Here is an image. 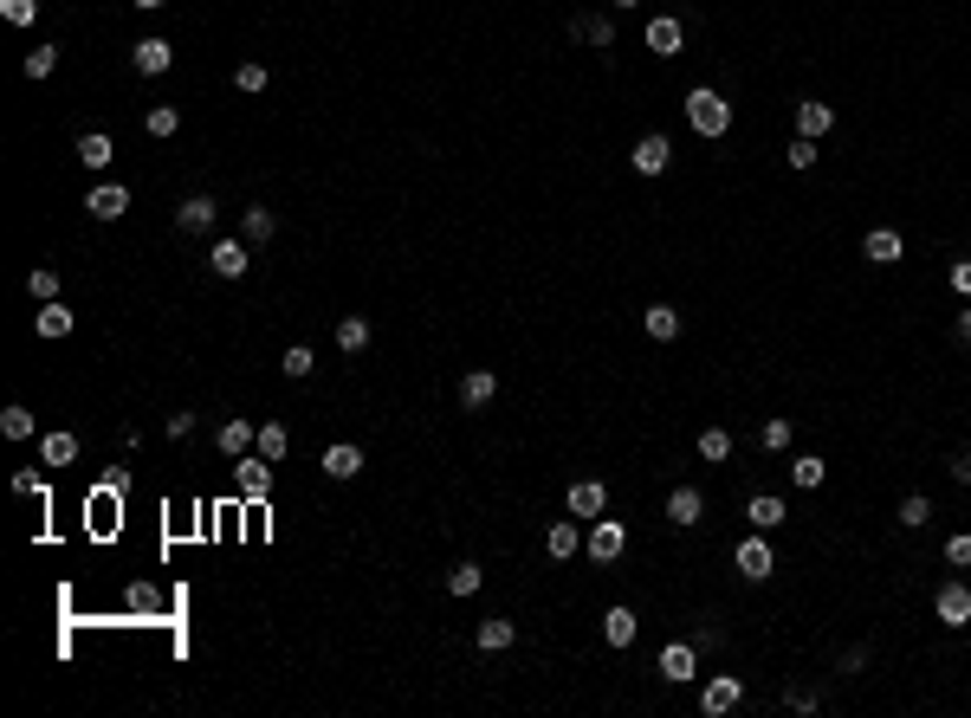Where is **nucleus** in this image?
<instances>
[{"label": "nucleus", "mask_w": 971, "mask_h": 718, "mask_svg": "<svg viewBox=\"0 0 971 718\" xmlns=\"http://www.w3.org/2000/svg\"><path fill=\"white\" fill-rule=\"evenodd\" d=\"M687 123H693V136H706V143H719V136L732 130V104L719 98L713 85H700V91H687Z\"/></svg>", "instance_id": "f257e3e1"}, {"label": "nucleus", "mask_w": 971, "mask_h": 718, "mask_svg": "<svg viewBox=\"0 0 971 718\" xmlns=\"http://www.w3.org/2000/svg\"><path fill=\"white\" fill-rule=\"evenodd\" d=\"M234 486H240L246 505H259V499L272 492V460H259V453H240V460H234Z\"/></svg>", "instance_id": "f03ea898"}, {"label": "nucleus", "mask_w": 971, "mask_h": 718, "mask_svg": "<svg viewBox=\"0 0 971 718\" xmlns=\"http://www.w3.org/2000/svg\"><path fill=\"white\" fill-rule=\"evenodd\" d=\"M738 699H745V680H738V673H713V680L700 686V712H706V718L738 712Z\"/></svg>", "instance_id": "7ed1b4c3"}, {"label": "nucleus", "mask_w": 971, "mask_h": 718, "mask_svg": "<svg viewBox=\"0 0 971 718\" xmlns=\"http://www.w3.org/2000/svg\"><path fill=\"white\" fill-rule=\"evenodd\" d=\"M933 615L946 621V628H971V583H939V596H933Z\"/></svg>", "instance_id": "20e7f679"}, {"label": "nucleus", "mask_w": 971, "mask_h": 718, "mask_svg": "<svg viewBox=\"0 0 971 718\" xmlns=\"http://www.w3.org/2000/svg\"><path fill=\"white\" fill-rule=\"evenodd\" d=\"M628 162H635V175H667V162H674V143H667L661 130H648L635 149H628Z\"/></svg>", "instance_id": "39448f33"}, {"label": "nucleus", "mask_w": 971, "mask_h": 718, "mask_svg": "<svg viewBox=\"0 0 971 718\" xmlns=\"http://www.w3.org/2000/svg\"><path fill=\"white\" fill-rule=\"evenodd\" d=\"M700 518H706V492L700 486H674V492H667V524H674V531H693Z\"/></svg>", "instance_id": "423d86ee"}, {"label": "nucleus", "mask_w": 971, "mask_h": 718, "mask_svg": "<svg viewBox=\"0 0 971 718\" xmlns=\"http://www.w3.org/2000/svg\"><path fill=\"white\" fill-rule=\"evenodd\" d=\"M583 550H590V563H615V557L628 550V531H622L615 518H596V531L583 537Z\"/></svg>", "instance_id": "0eeeda50"}, {"label": "nucleus", "mask_w": 971, "mask_h": 718, "mask_svg": "<svg viewBox=\"0 0 971 718\" xmlns=\"http://www.w3.org/2000/svg\"><path fill=\"white\" fill-rule=\"evenodd\" d=\"M85 214L91 220H123V214H130V188H123V182H98L85 195Z\"/></svg>", "instance_id": "6e6552de"}, {"label": "nucleus", "mask_w": 971, "mask_h": 718, "mask_svg": "<svg viewBox=\"0 0 971 718\" xmlns=\"http://www.w3.org/2000/svg\"><path fill=\"white\" fill-rule=\"evenodd\" d=\"M570 39H583V46H596V52H615V20L609 13H577V20H570Z\"/></svg>", "instance_id": "1a4fd4ad"}, {"label": "nucleus", "mask_w": 971, "mask_h": 718, "mask_svg": "<svg viewBox=\"0 0 971 718\" xmlns=\"http://www.w3.org/2000/svg\"><path fill=\"white\" fill-rule=\"evenodd\" d=\"M214 220H221L214 195H188L182 207H175V227H182V233H214Z\"/></svg>", "instance_id": "9d476101"}, {"label": "nucleus", "mask_w": 971, "mask_h": 718, "mask_svg": "<svg viewBox=\"0 0 971 718\" xmlns=\"http://www.w3.org/2000/svg\"><path fill=\"white\" fill-rule=\"evenodd\" d=\"M130 65H136L143 78H156V72H169V65H175V46H169V39H156V33H149V39H136Z\"/></svg>", "instance_id": "9b49d317"}, {"label": "nucleus", "mask_w": 971, "mask_h": 718, "mask_svg": "<svg viewBox=\"0 0 971 718\" xmlns=\"http://www.w3.org/2000/svg\"><path fill=\"white\" fill-rule=\"evenodd\" d=\"M771 570H777V557H771V544H764V531H758V537H745V544H738V576L764 583Z\"/></svg>", "instance_id": "f8f14e48"}, {"label": "nucleus", "mask_w": 971, "mask_h": 718, "mask_svg": "<svg viewBox=\"0 0 971 718\" xmlns=\"http://www.w3.org/2000/svg\"><path fill=\"white\" fill-rule=\"evenodd\" d=\"M693 673H700V654H693L687 641H674V647H661V680L667 686H687Z\"/></svg>", "instance_id": "ddd939ff"}, {"label": "nucleus", "mask_w": 971, "mask_h": 718, "mask_svg": "<svg viewBox=\"0 0 971 718\" xmlns=\"http://www.w3.org/2000/svg\"><path fill=\"white\" fill-rule=\"evenodd\" d=\"M214 447H221L227 460H240V453H253V447H259V427H253V421H240V414H234V421H221V434H214Z\"/></svg>", "instance_id": "4468645a"}, {"label": "nucleus", "mask_w": 971, "mask_h": 718, "mask_svg": "<svg viewBox=\"0 0 971 718\" xmlns=\"http://www.w3.org/2000/svg\"><path fill=\"white\" fill-rule=\"evenodd\" d=\"M78 162H85V169H111L117 162V143H111V130H85L78 136V149H72Z\"/></svg>", "instance_id": "2eb2a0df"}, {"label": "nucleus", "mask_w": 971, "mask_h": 718, "mask_svg": "<svg viewBox=\"0 0 971 718\" xmlns=\"http://www.w3.org/2000/svg\"><path fill=\"white\" fill-rule=\"evenodd\" d=\"M577 550H583V531H577L570 518H557L551 531H544V557H551V563H570Z\"/></svg>", "instance_id": "dca6fc26"}, {"label": "nucleus", "mask_w": 971, "mask_h": 718, "mask_svg": "<svg viewBox=\"0 0 971 718\" xmlns=\"http://www.w3.org/2000/svg\"><path fill=\"white\" fill-rule=\"evenodd\" d=\"M603 512H609V486L577 479V486H570V518H603Z\"/></svg>", "instance_id": "f3484780"}, {"label": "nucleus", "mask_w": 971, "mask_h": 718, "mask_svg": "<svg viewBox=\"0 0 971 718\" xmlns=\"http://www.w3.org/2000/svg\"><path fill=\"white\" fill-rule=\"evenodd\" d=\"M745 518H751V531H777L790 512H784V499H777V492H751V499H745Z\"/></svg>", "instance_id": "a211bd4d"}, {"label": "nucleus", "mask_w": 971, "mask_h": 718, "mask_svg": "<svg viewBox=\"0 0 971 718\" xmlns=\"http://www.w3.org/2000/svg\"><path fill=\"white\" fill-rule=\"evenodd\" d=\"M829 130H836V104L803 98V104H797V136H810V143H816V136H829Z\"/></svg>", "instance_id": "6ab92c4d"}, {"label": "nucleus", "mask_w": 971, "mask_h": 718, "mask_svg": "<svg viewBox=\"0 0 971 718\" xmlns=\"http://www.w3.org/2000/svg\"><path fill=\"white\" fill-rule=\"evenodd\" d=\"M861 253H868V266H894V259L907 253V246H900V233H894V227H868Z\"/></svg>", "instance_id": "aec40b11"}, {"label": "nucleus", "mask_w": 971, "mask_h": 718, "mask_svg": "<svg viewBox=\"0 0 971 718\" xmlns=\"http://www.w3.org/2000/svg\"><path fill=\"white\" fill-rule=\"evenodd\" d=\"M272 233H279V214H272V207H246L240 214V240L246 246H272Z\"/></svg>", "instance_id": "412c9836"}, {"label": "nucleus", "mask_w": 971, "mask_h": 718, "mask_svg": "<svg viewBox=\"0 0 971 718\" xmlns=\"http://www.w3.org/2000/svg\"><path fill=\"white\" fill-rule=\"evenodd\" d=\"M72 324H78V317H72V305H59V298L33 311V330H39V337H52V343H59V337H72Z\"/></svg>", "instance_id": "4be33fe9"}, {"label": "nucleus", "mask_w": 971, "mask_h": 718, "mask_svg": "<svg viewBox=\"0 0 971 718\" xmlns=\"http://www.w3.org/2000/svg\"><path fill=\"white\" fill-rule=\"evenodd\" d=\"M492 395H499V376H492V369H467V376H460V408H486Z\"/></svg>", "instance_id": "5701e85b"}, {"label": "nucleus", "mask_w": 971, "mask_h": 718, "mask_svg": "<svg viewBox=\"0 0 971 718\" xmlns=\"http://www.w3.org/2000/svg\"><path fill=\"white\" fill-rule=\"evenodd\" d=\"M473 641H480L486 654H505V647L518 641V621H505V615H486L480 628H473Z\"/></svg>", "instance_id": "b1692460"}, {"label": "nucleus", "mask_w": 971, "mask_h": 718, "mask_svg": "<svg viewBox=\"0 0 971 718\" xmlns=\"http://www.w3.org/2000/svg\"><path fill=\"white\" fill-rule=\"evenodd\" d=\"M208 266L221 272V279H246V240H214Z\"/></svg>", "instance_id": "393cba45"}, {"label": "nucleus", "mask_w": 971, "mask_h": 718, "mask_svg": "<svg viewBox=\"0 0 971 718\" xmlns=\"http://www.w3.org/2000/svg\"><path fill=\"white\" fill-rule=\"evenodd\" d=\"M39 460H46V466H72L78 460V434H72V427H52V434L39 440Z\"/></svg>", "instance_id": "a878e982"}, {"label": "nucleus", "mask_w": 971, "mask_h": 718, "mask_svg": "<svg viewBox=\"0 0 971 718\" xmlns=\"http://www.w3.org/2000/svg\"><path fill=\"white\" fill-rule=\"evenodd\" d=\"M324 473H331V479H357L363 473V447H357V440H337V447L324 453Z\"/></svg>", "instance_id": "bb28decb"}, {"label": "nucleus", "mask_w": 971, "mask_h": 718, "mask_svg": "<svg viewBox=\"0 0 971 718\" xmlns=\"http://www.w3.org/2000/svg\"><path fill=\"white\" fill-rule=\"evenodd\" d=\"M603 634H609V647H628V641L641 634V615L628 609V602H615V609L603 615Z\"/></svg>", "instance_id": "cd10ccee"}, {"label": "nucleus", "mask_w": 971, "mask_h": 718, "mask_svg": "<svg viewBox=\"0 0 971 718\" xmlns=\"http://www.w3.org/2000/svg\"><path fill=\"white\" fill-rule=\"evenodd\" d=\"M680 39H687V33H680V20H674V13H661V20H648V52H661V59H674V52H680Z\"/></svg>", "instance_id": "c85d7f7f"}, {"label": "nucleus", "mask_w": 971, "mask_h": 718, "mask_svg": "<svg viewBox=\"0 0 971 718\" xmlns=\"http://www.w3.org/2000/svg\"><path fill=\"white\" fill-rule=\"evenodd\" d=\"M641 330H648L654 343H674L680 337V311L674 305H648V311H641Z\"/></svg>", "instance_id": "c756f323"}, {"label": "nucleus", "mask_w": 971, "mask_h": 718, "mask_svg": "<svg viewBox=\"0 0 971 718\" xmlns=\"http://www.w3.org/2000/svg\"><path fill=\"white\" fill-rule=\"evenodd\" d=\"M369 343H376V330H369V317H344V324H337V350H344V356H363Z\"/></svg>", "instance_id": "7c9ffc66"}, {"label": "nucleus", "mask_w": 971, "mask_h": 718, "mask_svg": "<svg viewBox=\"0 0 971 718\" xmlns=\"http://www.w3.org/2000/svg\"><path fill=\"white\" fill-rule=\"evenodd\" d=\"M823 479H829V466L816 460V453H797V460H790V486H797V492H816Z\"/></svg>", "instance_id": "2f4dec72"}, {"label": "nucleus", "mask_w": 971, "mask_h": 718, "mask_svg": "<svg viewBox=\"0 0 971 718\" xmlns=\"http://www.w3.org/2000/svg\"><path fill=\"white\" fill-rule=\"evenodd\" d=\"M143 130H149V136H156V143H169V136H175V130H182V110H175V104H149V117H143Z\"/></svg>", "instance_id": "473e14b6"}, {"label": "nucleus", "mask_w": 971, "mask_h": 718, "mask_svg": "<svg viewBox=\"0 0 971 718\" xmlns=\"http://www.w3.org/2000/svg\"><path fill=\"white\" fill-rule=\"evenodd\" d=\"M900 524H907V531H926V524H933V499H926V492H907V499H900V512H894Z\"/></svg>", "instance_id": "72a5a7b5"}, {"label": "nucleus", "mask_w": 971, "mask_h": 718, "mask_svg": "<svg viewBox=\"0 0 971 718\" xmlns=\"http://www.w3.org/2000/svg\"><path fill=\"white\" fill-rule=\"evenodd\" d=\"M285 447H292V434H285L279 421H266V427H259V447H253L259 460H272V466H279V460H285Z\"/></svg>", "instance_id": "f704fd0d"}, {"label": "nucleus", "mask_w": 971, "mask_h": 718, "mask_svg": "<svg viewBox=\"0 0 971 718\" xmlns=\"http://www.w3.org/2000/svg\"><path fill=\"white\" fill-rule=\"evenodd\" d=\"M20 72L33 78V85H39V78H52V72H59V46H33V52L20 59Z\"/></svg>", "instance_id": "c9c22d12"}, {"label": "nucleus", "mask_w": 971, "mask_h": 718, "mask_svg": "<svg viewBox=\"0 0 971 718\" xmlns=\"http://www.w3.org/2000/svg\"><path fill=\"white\" fill-rule=\"evenodd\" d=\"M272 85V72L259 59H246V65H234V91H246V98H259V91Z\"/></svg>", "instance_id": "e433bc0d"}, {"label": "nucleus", "mask_w": 971, "mask_h": 718, "mask_svg": "<svg viewBox=\"0 0 971 718\" xmlns=\"http://www.w3.org/2000/svg\"><path fill=\"white\" fill-rule=\"evenodd\" d=\"M480 583H486L480 563H454V570H447V589H454V596H480Z\"/></svg>", "instance_id": "4c0bfd02"}, {"label": "nucleus", "mask_w": 971, "mask_h": 718, "mask_svg": "<svg viewBox=\"0 0 971 718\" xmlns=\"http://www.w3.org/2000/svg\"><path fill=\"white\" fill-rule=\"evenodd\" d=\"M26 292H33V305H52V298H59V272L33 266V272H26Z\"/></svg>", "instance_id": "58836bf2"}, {"label": "nucleus", "mask_w": 971, "mask_h": 718, "mask_svg": "<svg viewBox=\"0 0 971 718\" xmlns=\"http://www.w3.org/2000/svg\"><path fill=\"white\" fill-rule=\"evenodd\" d=\"M693 447H700V460H732V434H726V427H706V434L700 440H693Z\"/></svg>", "instance_id": "ea45409f"}, {"label": "nucleus", "mask_w": 971, "mask_h": 718, "mask_svg": "<svg viewBox=\"0 0 971 718\" xmlns=\"http://www.w3.org/2000/svg\"><path fill=\"white\" fill-rule=\"evenodd\" d=\"M33 427H39V421H33V408H20V402L0 414V434H7V440H33Z\"/></svg>", "instance_id": "a19ab883"}, {"label": "nucleus", "mask_w": 971, "mask_h": 718, "mask_svg": "<svg viewBox=\"0 0 971 718\" xmlns=\"http://www.w3.org/2000/svg\"><path fill=\"white\" fill-rule=\"evenodd\" d=\"M279 369H285V376H292V382H305V376H311V369H318V356H311V350H305V343H292V350H285V356H279Z\"/></svg>", "instance_id": "79ce46f5"}, {"label": "nucleus", "mask_w": 971, "mask_h": 718, "mask_svg": "<svg viewBox=\"0 0 971 718\" xmlns=\"http://www.w3.org/2000/svg\"><path fill=\"white\" fill-rule=\"evenodd\" d=\"M758 447H764V453H784V447H790V421H784V414H771V421L758 427Z\"/></svg>", "instance_id": "37998d69"}, {"label": "nucleus", "mask_w": 971, "mask_h": 718, "mask_svg": "<svg viewBox=\"0 0 971 718\" xmlns=\"http://www.w3.org/2000/svg\"><path fill=\"white\" fill-rule=\"evenodd\" d=\"M0 20H7V26H33L39 20V0H0Z\"/></svg>", "instance_id": "c03bdc74"}, {"label": "nucleus", "mask_w": 971, "mask_h": 718, "mask_svg": "<svg viewBox=\"0 0 971 718\" xmlns=\"http://www.w3.org/2000/svg\"><path fill=\"white\" fill-rule=\"evenodd\" d=\"M946 563H952V570H971V531L946 537Z\"/></svg>", "instance_id": "a18cd8bd"}, {"label": "nucleus", "mask_w": 971, "mask_h": 718, "mask_svg": "<svg viewBox=\"0 0 971 718\" xmlns=\"http://www.w3.org/2000/svg\"><path fill=\"white\" fill-rule=\"evenodd\" d=\"M784 162H790V169H816V143H810V136H797V143L784 149Z\"/></svg>", "instance_id": "49530a36"}, {"label": "nucleus", "mask_w": 971, "mask_h": 718, "mask_svg": "<svg viewBox=\"0 0 971 718\" xmlns=\"http://www.w3.org/2000/svg\"><path fill=\"white\" fill-rule=\"evenodd\" d=\"M946 285H952V292H959V298H971V259H952Z\"/></svg>", "instance_id": "de8ad7c7"}, {"label": "nucleus", "mask_w": 971, "mask_h": 718, "mask_svg": "<svg viewBox=\"0 0 971 718\" xmlns=\"http://www.w3.org/2000/svg\"><path fill=\"white\" fill-rule=\"evenodd\" d=\"M162 434H169V440H188V434H195V414H169V421H162Z\"/></svg>", "instance_id": "09e8293b"}, {"label": "nucleus", "mask_w": 971, "mask_h": 718, "mask_svg": "<svg viewBox=\"0 0 971 718\" xmlns=\"http://www.w3.org/2000/svg\"><path fill=\"white\" fill-rule=\"evenodd\" d=\"M13 492H20V499H46V486H39V473H13Z\"/></svg>", "instance_id": "8fccbe9b"}, {"label": "nucleus", "mask_w": 971, "mask_h": 718, "mask_svg": "<svg viewBox=\"0 0 971 718\" xmlns=\"http://www.w3.org/2000/svg\"><path fill=\"white\" fill-rule=\"evenodd\" d=\"M784 706H790V712H816V693H803V686H790V693H784Z\"/></svg>", "instance_id": "3c124183"}, {"label": "nucleus", "mask_w": 971, "mask_h": 718, "mask_svg": "<svg viewBox=\"0 0 971 718\" xmlns=\"http://www.w3.org/2000/svg\"><path fill=\"white\" fill-rule=\"evenodd\" d=\"M952 479H959V486H971V453H952V466H946Z\"/></svg>", "instance_id": "603ef678"}, {"label": "nucleus", "mask_w": 971, "mask_h": 718, "mask_svg": "<svg viewBox=\"0 0 971 718\" xmlns=\"http://www.w3.org/2000/svg\"><path fill=\"white\" fill-rule=\"evenodd\" d=\"M952 337H959V343H971V298H965V311H959V324H952Z\"/></svg>", "instance_id": "864d4df0"}, {"label": "nucleus", "mask_w": 971, "mask_h": 718, "mask_svg": "<svg viewBox=\"0 0 971 718\" xmlns=\"http://www.w3.org/2000/svg\"><path fill=\"white\" fill-rule=\"evenodd\" d=\"M136 7H143V13H162V7H169V0H136Z\"/></svg>", "instance_id": "5fc2aeb1"}, {"label": "nucleus", "mask_w": 971, "mask_h": 718, "mask_svg": "<svg viewBox=\"0 0 971 718\" xmlns=\"http://www.w3.org/2000/svg\"><path fill=\"white\" fill-rule=\"evenodd\" d=\"M615 7H622V13H628V7H641V0H615Z\"/></svg>", "instance_id": "6e6d98bb"}]
</instances>
